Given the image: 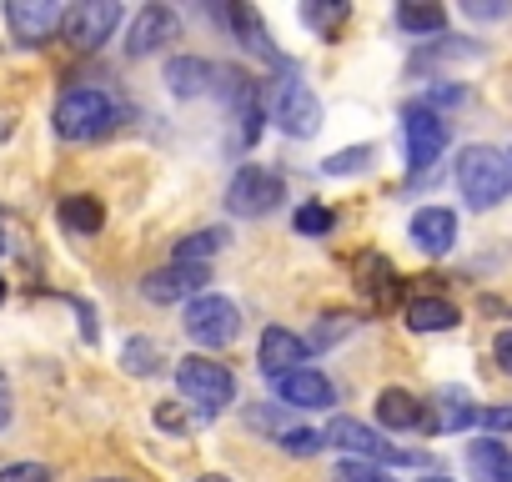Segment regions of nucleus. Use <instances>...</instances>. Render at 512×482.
<instances>
[{"instance_id":"ddd939ff","label":"nucleus","mask_w":512,"mask_h":482,"mask_svg":"<svg viewBox=\"0 0 512 482\" xmlns=\"http://www.w3.org/2000/svg\"><path fill=\"white\" fill-rule=\"evenodd\" d=\"M206 282H211V272L206 267H166V272H151L146 282H141V292H146V302H196V297H206Z\"/></svg>"},{"instance_id":"423d86ee","label":"nucleus","mask_w":512,"mask_h":482,"mask_svg":"<svg viewBox=\"0 0 512 482\" xmlns=\"http://www.w3.org/2000/svg\"><path fill=\"white\" fill-rule=\"evenodd\" d=\"M287 201V181L272 171V166H241L236 176H231V186H226V206L236 211V216H267V211H277Z\"/></svg>"},{"instance_id":"412c9836","label":"nucleus","mask_w":512,"mask_h":482,"mask_svg":"<svg viewBox=\"0 0 512 482\" xmlns=\"http://www.w3.org/2000/svg\"><path fill=\"white\" fill-rule=\"evenodd\" d=\"M61 226H66L71 236H96V231L106 226V206H101L96 196H66V201H61Z\"/></svg>"},{"instance_id":"6ab92c4d","label":"nucleus","mask_w":512,"mask_h":482,"mask_svg":"<svg viewBox=\"0 0 512 482\" xmlns=\"http://www.w3.org/2000/svg\"><path fill=\"white\" fill-rule=\"evenodd\" d=\"M226 21H231V31L241 36V46H246L251 56H262V61L282 66V56H277V46H272V36H267L262 16H256L251 6H231V11H226Z\"/></svg>"},{"instance_id":"58836bf2","label":"nucleus","mask_w":512,"mask_h":482,"mask_svg":"<svg viewBox=\"0 0 512 482\" xmlns=\"http://www.w3.org/2000/svg\"><path fill=\"white\" fill-rule=\"evenodd\" d=\"M507 161H512V156H507Z\"/></svg>"},{"instance_id":"f257e3e1","label":"nucleus","mask_w":512,"mask_h":482,"mask_svg":"<svg viewBox=\"0 0 512 482\" xmlns=\"http://www.w3.org/2000/svg\"><path fill=\"white\" fill-rule=\"evenodd\" d=\"M457 191L472 211H487L512 196V161L497 146H462L457 156Z\"/></svg>"},{"instance_id":"f03ea898","label":"nucleus","mask_w":512,"mask_h":482,"mask_svg":"<svg viewBox=\"0 0 512 482\" xmlns=\"http://www.w3.org/2000/svg\"><path fill=\"white\" fill-rule=\"evenodd\" d=\"M51 121H56V136L61 141H96V136H106L116 126V106L96 86H71L56 101V116Z\"/></svg>"},{"instance_id":"2f4dec72","label":"nucleus","mask_w":512,"mask_h":482,"mask_svg":"<svg viewBox=\"0 0 512 482\" xmlns=\"http://www.w3.org/2000/svg\"><path fill=\"white\" fill-rule=\"evenodd\" d=\"M342 332H352V317H327V327L317 322V332H312V342H307V347H332Z\"/></svg>"},{"instance_id":"9b49d317","label":"nucleus","mask_w":512,"mask_h":482,"mask_svg":"<svg viewBox=\"0 0 512 482\" xmlns=\"http://www.w3.org/2000/svg\"><path fill=\"white\" fill-rule=\"evenodd\" d=\"M171 41H181V21H176V11H171V6H146V11L131 21V31H126V56L141 61V56L171 46Z\"/></svg>"},{"instance_id":"9d476101","label":"nucleus","mask_w":512,"mask_h":482,"mask_svg":"<svg viewBox=\"0 0 512 482\" xmlns=\"http://www.w3.org/2000/svg\"><path fill=\"white\" fill-rule=\"evenodd\" d=\"M66 21V11L56 6V0H11L6 6V26L21 46H41L51 41V31Z\"/></svg>"},{"instance_id":"aec40b11","label":"nucleus","mask_w":512,"mask_h":482,"mask_svg":"<svg viewBox=\"0 0 512 482\" xmlns=\"http://www.w3.org/2000/svg\"><path fill=\"white\" fill-rule=\"evenodd\" d=\"M462 322V312L447 302V297H417L412 307H407V327L412 332H452Z\"/></svg>"},{"instance_id":"2eb2a0df","label":"nucleus","mask_w":512,"mask_h":482,"mask_svg":"<svg viewBox=\"0 0 512 482\" xmlns=\"http://www.w3.org/2000/svg\"><path fill=\"white\" fill-rule=\"evenodd\" d=\"M377 422L382 427H392V432H432V417H427V402L422 397H412L407 387H387L382 397H377Z\"/></svg>"},{"instance_id":"4be33fe9","label":"nucleus","mask_w":512,"mask_h":482,"mask_svg":"<svg viewBox=\"0 0 512 482\" xmlns=\"http://www.w3.org/2000/svg\"><path fill=\"white\" fill-rule=\"evenodd\" d=\"M477 422V407L467 402L462 387H442L437 392V417H432V432H462Z\"/></svg>"},{"instance_id":"cd10ccee","label":"nucleus","mask_w":512,"mask_h":482,"mask_svg":"<svg viewBox=\"0 0 512 482\" xmlns=\"http://www.w3.org/2000/svg\"><path fill=\"white\" fill-rule=\"evenodd\" d=\"M367 161H372V146H347V151L327 156L322 171H327V176H352V171H367Z\"/></svg>"},{"instance_id":"f8f14e48","label":"nucleus","mask_w":512,"mask_h":482,"mask_svg":"<svg viewBox=\"0 0 512 482\" xmlns=\"http://www.w3.org/2000/svg\"><path fill=\"white\" fill-rule=\"evenodd\" d=\"M272 392H277L287 407H307V412H317V407H332V402H337V387H332L317 367H297V372L272 377Z\"/></svg>"},{"instance_id":"f704fd0d","label":"nucleus","mask_w":512,"mask_h":482,"mask_svg":"<svg viewBox=\"0 0 512 482\" xmlns=\"http://www.w3.org/2000/svg\"><path fill=\"white\" fill-rule=\"evenodd\" d=\"M11 412H16V402H11V382H6V372H0V427H11Z\"/></svg>"},{"instance_id":"1a4fd4ad","label":"nucleus","mask_w":512,"mask_h":482,"mask_svg":"<svg viewBox=\"0 0 512 482\" xmlns=\"http://www.w3.org/2000/svg\"><path fill=\"white\" fill-rule=\"evenodd\" d=\"M61 26H66V41H71L76 51H96V46H106V41L116 36L121 6H116V0H81V6L66 11Z\"/></svg>"},{"instance_id":"a878e982","label":"nucleus","mask_w":512,"mask_h":482,"mask_svg":"<svg viewBox=\"0 0 512 482\" xmlns=\"http://www.w3.org/2000/svg\"><path fill=\"white\" fill-rule=\"evenodd\" d=\"M292 226H297L302 236H327V231L337 226V216H332L327 206H317V201H307V206H297V211H292Z\"/></svg>"},{"instance_id":"f3484780","label":"nucleus","mask_w":512,"mask_h":482,"mask_svg":"<svg viewBox=\"0 0 512 482\" xmlns=\"http://www.w3.org/2000/svg\"><path fill=\"white\" fill-rule=\"evenodd\" d=\"M211 76H216V66L201 61V56H176V61L166 66V86H171V96H181V101L211 91Z\"/></svg>"},{"instance_id":"bb28decb","label":"nucleus","mask_w":512,"mask_h":482,"mask_svg":"<svg viewBox=\"0 0 512 482\" xmlns=\"http://www.w3.org/2000/svg\"><path fill=\"white\" fill-rule=\"evenodd\" d=\"M282 452H292V457H317L327 442H322V432H312V427H282Z\"/></svg>"},{"instance_id":"0eeeda50","label":"nucleus","mask_w":512,"mask_h":482,"mask_svg":"<svg viewBox=\"0 0 512 482\" xmlns=\"http://www.w3.org/2000/svg\"><path fill=\"white\" fill-rule=\"evenodd\" d=\"M272 121L287 131V136H297V141H307V136H317L322 131V101H317V91L307 86V81H277L272 86Z\"/></svg>"},{"instance_id":"dca6fc26","label":"nucleus","mask_w":512,"mask_h":482,"mask_svg":"<svg viewBox=\"0 0 512 482\" xmlns=\"http://www.w3.org/2000/svg\"><path fill=\"white\" fill-rule=\"evenodd\" d=\"M407 231H412V241H417L427 257H447L452 241H457V216H452L447 206H422Z\"/></svg>"},{"instance_id":"7ed1b4c3","label":"nucleus","mask_w":512,"mask_h":482,"mask_svg":"<svg viewBox=\"0 0 512 482\" xmlns=\"http://www.w3.org/2000/svg\"><path fill=\"white\" fill-rule=\"evenodd\" d=\"M176 387H181V397L191 407H201V417H211V412L236 402V377L221 362H211V357H181L176 362Z\"/></svg>"},{"instance_id":"72a5a7b5","label":"nucleus","mask_w":512,"mask_h":482,"mask_svg":"<svg viewBox=\"0 0 512 482\" xmlns=\"http://www.w3.org/2000/svg\"><path fill=\"white\" fill-rule=\"evenodd\" d=\"M492 362L512 377V327H507V332H497V342H492Z\"/></svg>"},{"instance_id":"39448f33","label":"nucleus","mask_w":512,"mask_h":482,"mask_svg":"<svg viewBox=\"0 0 512 482\" xmlns=\"http://www.w3.org/2000/svg\"><path fill=\"white\" fill-rule=\"evenodd\" d=\"M181 327H186V337H191L201 352H216V347H231V342L241 337V312H236V302L206 292V297L186 302Z\"/></svg>"},{"instance_id":"393cba45","label":"nucleus","mask_w":512,"mask_h":482,"mask_svg":"<svg viewBox=\"0 0 512 482\" xmlns=\"http://www.w3.org/2000/svg\"><path fill=\"white\" fill-rule=\"evenodd\" d=\"M121 362H126V372H131V377H151V372H156V362H161V347H156L151 337H131V342L121 347Z\"/></svg>"},{"instance_id":"4468645a","label":"nucleus","mask_w":512,"mask_h":482,"mask_svg":"<svg viewBox=\"0 0 512 482\" xmlns=\"http://www.w3.org/2000/svg\"><path fill=\"white\" fill-rule=\"evenodd\" d=\"M307 352H312V347H307L297 332H287V327H267V332H262V347H256V362H262L267 377H282V372L307 367Z\"/></svg>"},{"instance_id":"6e6552de","label":"nucleus","mask_w":512,"mask_h":482,"mask_svg":"<svg viewBox=\"0 0 512 482\" xmlns=\"http://www.w3.org/2000/svg\"><path fill=\"white\" fill-rule=\"evenodd\" d=\"M402 141H407V166H412V171H427V166L447 151L452 126L442 121V111H427V106L417 101V106L402 111Z\"/></svg>"},{"instance_id":"5701e85b","label":"nucleus","mask_w":512,"mask_h":482,"mask_svg":"<svg viewBox=\"0 0 512 482\" xmlns=\"http://www.w3.org/2000/svg\"><path fill=\"white\" fill-rule=\"evenodd\" d=\"M226 247V231L221 226H206L196 236H181L176 241V267H206V257H216Z\"/></svg>"},{"instance_id":"a211bd4d","label":"nucleus","mask_w":512,"mask_h":482,"mask_svg":"<svg viewBox=\"0 0 512 482\" xmlns=\"http://www.w3.org/2000/svg\"><path fill=\"white\" fill-rule=\"evenodd\" d=\"M467 467H472L477 482H512V457L497 437H477L467 447Z\"/></svg>"},{"instance_id":"c9c22d12","label":"nucleus","mask_w":512,"mask_h":482,"mask_svg":"<svg viewBox=\"0 0 512 482\" xmlns=\"http://www.w3.org/2000/svg\"><path fill=\"white\" fill-rule=\"evenodd\" d=\"M196 482H231V477H221V472H201Z\"/></svg>"},{"instance_id":"20e7f679","label":"nucleus","mask_w":512,"mask_h":482,"mask_svg":"<svg viewBox=\"0 0 512 482\" xmlns=\"http://www.w3.org/2000/svg\"><path fill=\"white\" fill-rule=\"evenodd\" d=\"M322 442H327V447H342V452H352L357 462H372V467H377V462H392V467H397V462H402V467H417V462H422V452L392 447L382 432L362 427L357 417H332L327 432H322Z\"/></svg>"},{"instance_id":"b1692460","label":"nucleus","mask_w":512,"mask_h":482,"mask_svg":"<svg viewBox=\"0 0 512 482\" xmlns=\"http://www.w3.org/2000/svg\"><path fill=\"white\" fill-rule=\"evenodd\" d=\"M397 26L412 36H437L447 26V11L442 6H397Z\"/></svg>"},{"instance_id":"c85d7f7f","label":"nucleus","mask_w":512,"mask_h":482,"mask_svg":"<svg viewBox=\"0 0 512 482\" xmlns=\"http://www.w3.org/2000/svg\"><path fill=\"white\" fill-rule=\"evenodd\" d=\"M302 21L312 26V31H322V36H332L342 21H347V6H302Z\"/></svg>"},{"instance_id":"7c9ffc66","label":"nucleus","mask_w":512,"mask_h":482,"mask_svg":"<svg viewBox=\"0 0 512 482\" xmlns=\"http://www.w3.org/2000/svg\"><path fill=\"white\" fill-rule=\"evenodd\" d=\"M0 482H51V467L46 462H11V467H0Z\"/></svg>"},{"instance_id":"4c0bfd02","label":"nucleus","mask_w":512,"mask_h":482,"mask_svg":"<svg viewBox=\"0 0 512 482\" xmlns=\"http://www.w3.org/2000/svg\"><path fill=\"white\" fill-rule=\"evenodd\" d=\"M96 482H131V477H96Z\"/></svg>"},{"instance_id":"473e14b6","label":"nucleus","mask_w":512,"mask_h":482,"mask_svg":"<svg viewBox=\"0 0 512 482\" xmlns=\"http://www.w3.org/2000/svg\"><path fill=\"white\" fill-rule=\"evenodd\" d=\"M477 422H482L487 432H512V407H482Z\"/></svg>"},{"instance_id":"c756f323","label":"nucleus","mask_w":512,"mask_h":482,"mask_svg":"<svg viewBox=\"0 0 512 482\" xmlns=\"http://www.w3.org/2000/svg\"><path fill=\"white\" fill-rule=\"evenodd\" d=\"M332 482H392V477H387L382 467H372V462H357V457H347V462H337Z\"/></svg>"},{"instance_id":"e433bc0d","label":"nucleus","mask_w":512,"mask_h":482,"mask_svg":"<svg viewBox=\"0 0 512 482\" xmlns=\"http://www.w3.org/2000/svg\"><path fill=\"white\" fill-rule=\"evenodd\" d=\"M422 482H452V477H437V472H432V477H422Z\"/></svg>"}]
</instances>
